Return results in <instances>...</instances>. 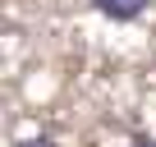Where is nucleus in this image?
I'll use <instances>...</instances> for the list:
<instances>
[{"instance_id": "nucleus-1", "label": "nucleus", "mask_w": 156, "mask_h": 147, "mask_svg": "<svg viewBox=\"0 0 156 147\" xmlns=\"http://www.w3.org/2000/svg\"><path fill=\"white\" fill-rule=\"evenodd\" d=\"M92 5H97L106 19H115V23H129V19H138V14L147 9V0H92Z\"/></svg>"}, {"instance_id": "nucleus-2", "label": "nucleus", "mask_w": 156, "mask_h": 147, "mask_svg": "<svg viewBox=\"0 0 156 147\" xmlns=\"http://www.w3.org/2000/svg\"><path fill=\"white\" fill-rule=\"evenodd\" d=\"M19 147H55V138H28V142H19Z\"/></svg>"}, {"instance_id": "nucleus-3", "label": "nucleus", "mask_w": 156, "mask_h": 147, "mask_svg": "<svg viewBox=\"0 0 156 147\" xmlns=\"http://www.w3.org/2000/svg\"><path fill=\"white\" fill-rule=\"evenodd\" d=\"M133 147H156V138H133Z\"/></svg>"}]
</instances>
